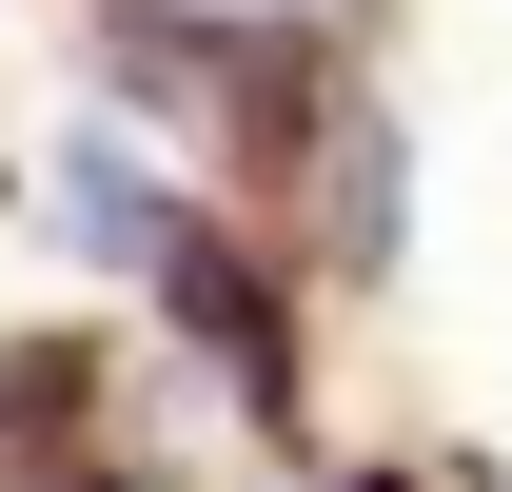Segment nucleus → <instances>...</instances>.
I'll return each instance as SVG.
<instances>
[{"label":"nucleus","mask_w":512,"mask_h":492,"mask_svg":"<svg viewBox=\"0 0 512 492\" xmlns=\"http://www.w3.org/2000/svg\"><path fill=\"white\" fill-rule=\"evenodd\" d=\"M316 197H335V237H355V276H375V256H394V138H375V119H335Z\"/></svg>","instance_id":"1"},{"label":"nucleus","mask_w":512,"mask_h":492,"mask_svg":"<svg viewBox=\"0 0 512 492\" xmlns=\"http://www.w3.org/2000/svg\"><path fill=\"white\" fill-rule=\"evenodd\" d=\"M0 394H20V374H0Z\"/></svg>","instance_id":"2"}]
</instances>
